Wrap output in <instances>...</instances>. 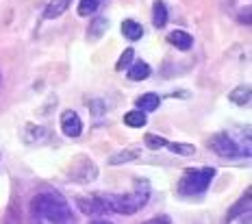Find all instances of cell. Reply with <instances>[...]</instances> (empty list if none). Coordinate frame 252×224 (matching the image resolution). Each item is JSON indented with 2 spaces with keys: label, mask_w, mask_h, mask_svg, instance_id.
I'll return each instance as SVG.
<instances>
[{
  "label": "cell",
  "mask_w": 252,
  "mask_h": 224,
  "mask_svg": "<svg viewBox=\"0 0 252 224\" xmlns=\"http://www.w3.org/2000/svg\"><path fill=\"white\" fill-rule=\"evenodd\" d=\"M61 131L65 137H78L83 133V122H81V116L72 109L61 113Z\"/></svg>",
  "instance_id": "obj_6"
},
{
  "label": "cell",
  "mask_w": 252,
  "mask_h": 224,
  "mask_svg": "<svg viewBox=\"0 0 252 224\" xmlns=\"http://www.w3.org/2000/svg\"><path fill=\"white\" fill-rule=\"evenodd\" d=\"M144 144H146V148H150V150H159V148H165L167 146V139L161 137V135H155V133H146Z\"/></svg>",
  "instance_id": "obj_22"
},
{
  "label": "cell",
  "mask_w": 252,
  "mask_h": 224,
  "mask_svg": "<svg viewBox=\"0 0 252 224\" xmlns=\"http://www.w3.org/2000/svg\"><path fill=\"white\" fill-rule=\"evenodd\" d=\"M241 22L250 24V9H246V13H241Z\"/></svg>",
  "instance_id": "obj_25"
},
{
  "label": "cell",
  "mask_w": 252,
  "mask_h": 224,
  "mask_svg": "<svg viewBox=\"0 0 252 224\" xmlns=\"http://www.w3.org/2000/svg\"><path fill=\"white\" fill-rule=\"evenodd\" d=\"M250 96H252L250 85H239V87H235V90L228 94V100L235 102V105H239V107H246L250 102Z\"/></svg>",
  "instance_id": "obj_12"
},
{
  "label": "cell",
  "mask_w": 252,
  "mask_h": 224,
  "mask_svg": "<svg viewBox=\"0 0 252 224\" xmlns=\"http://www.w3.org/2000/svg\"><path fill=\"white\" fill-rule=\"evenodd\" d=\"M150 198V183L144 179H137L133 183V190L128 194H102V200L107 205L109 213H120V216H133L141 207H146Z\"/></svg>",
  "instance_id": "obj_2"
},
{
  "label": "cell",
  "mask_w": 252,
  "mask_h": 224,
  "mask_svg": "<svg viewBox=\"0 0 252 224\" xmlns=\"http://www.w3.org/2000/svg\"><path fill=\"white\" fill-rule=\"evenodd\" d=\"M102 0H78V15L89 18L92 13H96V9L100 7Z\"/></svg>",
  "instance_id": "obj_21"
},
{
  "label": "cell",
  "mask_w": 252,
  "mask_h": 224,
  "mask_svg": "<svg viewBox=\"0 0 252 224\" xmlns=\"http://www.w3.org/2000/svg\"><path fill=\"white\" fill-rule=\"evenodd\" d=\"M215 176V168H189L178 181V194L181 196H198L207 192Z\"/></svg>",
  "instance_id": "obj_3"
},
{
  "label": "cell",
  "mask_w": 252,
  "mask_h": 224,
  "mask_svg": "<svg viewBox=\"0 0 252 224\" xmlns=\"http://www.w3.org/2000/svg\"><path fill=\"white\" fill-rule=\"evenodd\" d=\"M31 211L35 218L50 224H74V216L67 200L59 192H41L31 200Z\"/></svg>",
  "instance_id": "obj_1"
},
{
  "label": "cell",
  "mask_w": 252,
  "mask_h": 224,
  "mask_svg": "<svg viewBox=\"0 0 252 224\" xmlns=\"http://www.w3.org/2000/svg\"><path fill=\"white\" fill-rule=\"evenodd\" d=\"M122 35L130 41H137V39H141V35H144V27H141L139 22H135V20H124L122 22Z\"/></svg>",
  "instance_id": "obj_14"
},
{
  "label": "cell",
  "mask_w": 252,
  "mask_h": 224,
  "mask_svg": "<svg viewBox=\"0 0 252 224\" xmlns=\"http://www.w3.org/2000/svg\"><path fill=\"white\" fill-rule=\"evenodd\" d=\"M133 57H135V50L133 48H126L122 55H120V59H118V64H115V70H120V72H124L126 67L130 65V61H133Z\"/></svg>",
  "instance_id": "obj_23"
},
{
  "label": "cell",
  "mask_w": 252,
  "mask_h": 224,
  "mask_svg": "<svg viewBox=\"0 0 252 224\" xmlns=\"http://www.w3.org/2000/svg\"><path fill=\"white\" fill-rule=\"evenodd\" d=\"M76 207L87 216H100V213H109L107 205L102 200V194L89 196V198H76Z\"/></svg>",
  "instance_id": "obj_7"
},
{
  "label": "cell",
  "mask_w": 252,
  "mask_h": 224,
  "mask_svg": "<svg viewBox=\"0 0 252 224\" xmlns=\"http://www.w3.org/2000/svg\"><path fill=\"white\" fill-rule=\"evenodd\" d=\"M144 224H170V218H167V216H161V218H152V220L144 222Z\"/></svg>",
  "instance_id": "obj_24"
},
{
  "label": "cell",
  "mask_w": 252,
  "mask_h": 224,
  "mask_svg": "<svg viewBox=\"0 0 252 224\" xmlns=\"http://www.w3.org/2000/svg\"><path fill=\"white\" fill-rule=\"evenodd\" d=\"M152 24L157 29H163L167 24V7L163 0H155V4H152Z\"/></svg>",
  "instance_id": "obj_11"
},
{
  "label": "cell",
  "mask_w": 252,
  "mask_h": 224,
  "mask_svg": "<svg viewBox=\"0 0 252 224\" xmlns=\"http://www.w3.org/2000/svg\"><path fill=\"white\" fill-rule=\"evenodd\" d=\"M107 29H109V20L100 15V18H94V20H92V24H89V31H87V33L92 35L94 39H98V37H102V35L107 33Z\"/></svg>",
  "instance_id": "obj_18"
},
{
  "label": "cell",
  "mask_w": 252,
  "mask_h": 224,
  "mask_svg": "<svg viewBox=\"0 0 252 224\" xmlns=\"http://www.w3.org/2000/svg\"><path fill=\"white\" fill-rule=\"evenodd\" d=\"M161 105V98L157 94H144V96L137 98V109H141L144 113H150V111H157Z\"/></svg>",
  "instance_id": "obj_15"
},
{
  "label": "cell",
  "mask_w": 252,
  "mask_h": 224,
  "mask_svg": "<svg viewBox=\"0 0 252 224\" xmlns=\"http://www.w3.org/2000/svg\"><path fill=\"white\" fill-rule=\"evenodd\" d=\"M167 41H170L172 46H176L178 50H189L193 46V37L187 31H172V33L167 35Z\"/></svg>",
  "instance_id": "obj_9"
},
{
  "label": "cell",
  "mask_w": 252,
  "mask_h": 224,
  "mask_svg": "<svg viewBox=\"0 0 252 224\" xmlns=\"http://www.w3.org/2000/svg\"><path fill=\"white\" fill-rule=\"evenodd\" d=\"M209 146L215 155L224 159H237V157H248V150H244L241 146L230 137L228 133H215L211 139H209Z\"/></svg>",
  "instance_id": "obj_4"
},
{
  "label": "cell",
  "mask_w": 252,
  "mask_h": 224,
  "mask_svg": "<svg viewBox=\"0 0 252 224\" xmlns=\"http://www.w3.org/2000/svg\"><path fill=\"white\" fill-rule=\"evenodd\" d=\"M0 81H2V76H0Z\"/></svg>",
  "instance_id": "obj_27"
},
{
  "label": "cell",
  "mask_w": 252,
  "mask_h": 224,
  "mask_svg": "<svg viewBox=\"0 0 252 224\" xmlns=\"http://www.w3.org/2000/svg\"><path fill=\"white\" fill-rule=\"evenodd\" d=\"M89 224H113V222H109V220H92Z\"/></svg>",
  "instance_id": "obj_26"
},
{
  "label": "cell",
  "mask_w": 252,
  "mask_h": 224,
  "mask_svg": "<svg viewBox=\"0 0 252 224\" xmlns=\"http://www.w3.org/2000/svg\"><path fill=\"white\" fill-rule=\"evenodd\" d=\"M67 176H70V181H74V183L87 185L98 179V165L89 157H85V155H78L74 159V163L70 165V174Z\"/></svg>",
  "instance_id": "obj_5"
},
{
  "label": "cell",
  "mask_w": 252,
  "mask_h": 224,
  "mask_svg": "<svg viewBox=\"0 0 252 224\" xmlns=\"http://www.w3.org/2000/svg\"><path fill=\"white\" fill-rule=\"evenodd\" d=\"M39 139H48V131H46L44 127L29 124V127H26V142H39Z\"/></svg>",
  "instance_id": "obj_20"
},
{
  "label": "cell",
  "mask_w": 252,
  "mask_h": 224,
  "mask_svg": "<svg viewBox=\"0 0 252 224\" xmlns=\"http://www.w3.org/2000/svg\"><path fill=\"white\" fill-rule=\"evenodd\" d=\"M165 148H167V150H172V153H174V155H181V157H191V155H196V146H193V144L167 142Z\"/></svg>",
  "instance_id": "obj_19"
},
{
  "label": "cell",
  "mask_w": 252,
  "mask_h": 224,
  "mask_svg": "<svg viewBox=\"0 0 252 224\" xmlns=\"http://www.w3.org/2000/svg\"><path fill=\"white\" fill-rule=\"evenodd\" d=\"M70 2H72V0H50L48 7H46V11H44V18H46V20H55V18H59L61 13H65V11H67Z\"/></svg>",
  "instance_id": "obj_13"
},
{
  "label": "cell",
  "mask_w": 252,
  "mask_h": 224,
  "mask_svg": "<svg viewBox=\"0 0 252 224\" xmlns=\"http://www.w3.org/2000/svg\"><path fill=\"white\" fill-rule=\"evenodd\" d=\"M250 200H252V192H250V190H246V194L241 196L239 200L235 202V205L228 209L226 222H233L237 216H241V213H246V211H248V209H250Z\"/></svg>",
  "instance_id": "obj_8"
},
{
  "label": "cell",
  "mask_w": 252,
  "mask_h": 224,
  "mask_svg": "<svg viewBox=\"0 0 252 224\" xmlns=\"http://www.w3.org/2000/svg\"><path fill=\"white\" fill-rule=\"evenodd\" d=\"M137 157H141V150L139 148H126V150H120V153H115L113 157L109 159V163H111V165L128 163V161H135Z\"/></svg>",
  "instance_id": "obj_16"
},
{
  "label": "cell",
  "mask_w": 252,
  "mask_h": 224,
  "mask_svg": "<svg viewBox=\"0 0 252 224\" xmlns=\"http://www.w3.org/2000/svg\"><path fill=\"white\" fill-rule=\"evenodd\" d=\"M150 74H152V70L146 61H137V64H133L128 67V72H126V76H128L130 81H146Z\"/></svg>",
  "instance_id": "obj_10"
},
{
  "label": "cell",
  "mask_w": 252,
  "mask_h": 224,
  "mask_svg": "<svg viewBox=\"0 0 252 224\" xmlns=\"http://www.w3.org/2000/svg\"><path fill=\"white\" fill-rule=\"evenodd\" d=\"M146 122L148 120H146V113L141 109H133V111L124 113V124L130 128H141V127H146Z\"/></svg>",
  "instance_id": "obj_17"
}]
</instances>
